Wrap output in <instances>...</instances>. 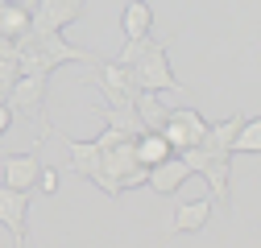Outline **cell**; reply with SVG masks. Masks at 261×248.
<instances>
[{
    "label": "cell",
    "instance_id": "obj_12",
    "mask_svg": "<svg viewBox=\"0 0 261 248\" xmlns=\"http://www.w3.org/2000/svg\"><path fill=\"white\" fill-rule=\"evenodd\" d=\"M133 153H137V162H141L145 170H149V166H158V162H166V158H174L162 133H141V137L133 141Z\"/></svg>",
    "mask_w": 261,
    "mask_h": 248
},
{
    "label": "cell",
    "instance_id": "obj_19",
    "mask_svg": "<svg viewBox=\"0 0 261 248\" xmlns=\"http://www.w3.org/2000/svg\"><path fill=\"white\" fill-rule=\"evenodd\" d=\"M9 124H13V112H9V104H0V137L9 133Z\"/></svg>",
    "mask_w": 261,
    "mask_h": 248
},
{
    "label": "cell",
    "instance_id": "obj_17",
    "mask_svg": "<svg viewBox=\"0 0 261 248\" xmlns=\"http://www.w3.org/2000/svg\"><path fill=\"white\" fill-rule=\"evenodd\" d=\"M17 58H0V87H13L17 83Z\"/></svg>",
    "mask_w": 261,
    "mask_h": 248
},
{
    "label": "cell",
    "instance_id": "obj_13",
    "mask_svg": "<svg viewBox=\"0 0 261 248\" xmlns=\"http://www.w3.org/2000/svg\"><path fill=\"white\" fill-rule=\"evenodd\" d=\"M0 34L5 38H25L29 34V5H17V0H5L0 5Z\"/></svg>",
    "mask_w": 261,
    "mask_h": 248
},
{
    "label": "cell",
    "instance_id": "obj_9",
    "mask_svg": "<svg viewBox=\"0 0 261 248\" xmlns=\"http://www.w3.org/2000/svg\"><path fill=\"white\" fill-rule=\"evenodd\" d=\"M187 178H191V170L182 166V158H166V162L149 166V174H145V186H149L153 195H178L182 186H187Z\"/></svg>",
    "mask_w": 261,
    "mask_h": 248
},
{
    "label": "cell",
    "instance_id": "obj_16",
    "mask_svg": "<svg viewBox=\"0 0 261 248\" xmlns=\"http://www.w3.org/2000/svg\"><path fill=\"white\" fill-rule=\"evenodd\" d=\"M38 186H42V195H54V191H58V170H54V166H42Z\"/></svg>",
    "mask_w": 261,
    "mask_h": 248
},
{
    "label": "cell",
    "instance_id": "obj_1",
    "mask_svg": "<svg viewBox=\"0 0 261 248\" xmlns=\"http://www.w3.org/2000/svg\"><path fill=\"white\" fill-rule=\"evenodd\" d=\"M128 75H133L137 96H141V91H153V96H162V91H187V87H182V79H178V75H174V67H170L166 42H158L149 54H141L133 67H128Z\"/></svg>",
    "mask_w": 261,
    "mask_h": 248
},
{
    "label": "cell",
    "instance_id": "obj_10",
    "mask_svg": "<svg viewBox=\"0 0 261 248\" xmlns=\"http://www.w3.org/2000/svg\"><path fill=\"white\" fill-rule=\"evenodd\" d=\"M120 34H124V42L153 34V5H149V0H128V5H124V13H120Z\"/></svg>",
    "mask_w": 261,
    "mask_h": 248
},
{
    "label": "cell",
    "instance_id": "obj_2",
    "mask_svg": "<svg viewBox=\"0 0 261 248\" xmlns=\"http://www.w3.org/2000/svg\"><path fill=\"white\" fill-rule=\"evenodd\" d=\"M46 87H50V79H38V75H17V83L9 87V112H13V120L21 116V120H34V124H42V133L50 137V129L54 124L46 120Z\"/></svg>",
    "mask_w": 261,
    "mask_h": 248
},
{
    "label": "cell",
    "instance_id": "obj_18",
    "mask_svg": "<svg viewBox=\"0 0 261 248\" xmlns=\"http://www.w3.org/2000/svg\"><path fill=\"white\" fill-rule=\"evenodd\" d=\"M0 58H17V42L0 34Z\"/></svg>",
    "mask_w": 261,
    "mask_h": 248
},
{
    "label": "cell",
    "instance_id": "obj_8",
    "mask_svg": "<svg viewBox=\"0 0 261 248\" xmlns=\"http://www.w3.org/2000/svg\"><path fill=\"white\" fill-rule=\"evenodd\" d=\"M0 224L9 228L13 240L29 236V195L25 191H9L5 182H0Z\"/></svg>",
    "mask_w": 261,
    "mask_h": 248
},
{
    "label": "cell",
    "instance_id": "obj_3",
    "mask_svg": "<svg viewBox=\"0 0 261 248\" xmlns=\"http://www.w3.org/2000/svg\"><path fill=\"white\" fill-rule=\"evenodd\" d=\"M83 9L87 0H29V34H62Z\"/></svg>",
    "mask_w": 261,
    "mask_h": 248
},
{
    "label": "cell",
    "instance_id": "obj_7",
    "mask_svg": "<svg viewBox=\"0 0 261 248\" xmlns=\"http://www.w3.org/2000/svg\"><path fill=\"white\" fill-rule=\"evenodd\" d=\"M50 133L62 141V149H67V170H71V174H79V178H87V182L100 178V145H95V141H75V137L58 133V129H50Z\"/></svg>",
    "mask_w": 261,
    "mask_h": 248
},
{
    "label": "cell",
    "instance_id": "obj_21",
    "mask_svg": "<svg viewBox=\"0 0 261 248\" xmlns=\"http://www.w3.org/2000/svg\"><path fill=\"white\" fill-rule=\"evenodd\" d=\"M17 5H29V0H17Z\"/></svg>",
    "mask_w": 261,
    "mask_h": 248
},
{
    "label": "cell",
    "instance_id": "obj_22",
    "mask_svg": "<svg viewBox=\"0 0 261 248\" xmlns=\"http://www.w3.org/2000/svg\"><path fill=\"white\" fill-rule=\"evenodd\" d=\"M0 5H5V0H0Z\"/></svg>",
    "mask_w": 261,
    "mask_h": 248
},
{
    "label": "cell",
    "instance_id": "obj_11",
    "mask_svg": "<svg viewBox=\"0 0 261 248\" xmlns=\"http://www.w3.org/2000/svg\"><path fill=\"white\" fill-rule=\"evenodd\" d=\"M241 124H245L241 112H237V116H228V120H220V124H207V133H203L199 149H203V153H228V158H232V137H237Z\"/></svg>",
    "mask_w": 261,
    "mask_h": 248
},
{
    "label": "cell",
    "instance_id": "obj_6",
    "mask_svg": "<svg viewBox=\"0 0 261 248\" xmlns=\"http://www.w3.org/2000/svg\"><path fill=\"white\" fill-rule=\"evenodd\" d=\"M212 220V195H199V199H187L174 207V215L166 220L162 236H191V232H203Z\"/></svg>",
    "mask_w": 261,
    "mask_h": 248
},
{
    "label": "cell",
    "instance_id": "obj_4",
    "mask_svg": "<svg viewBox=\"0 0 261 248\" xmlns=\"http://www.w3.org/2000/svg\"><path fill=\"white\" fill-rule=\"evenodd\" d=\"M42 141L46 137H34V149L25 153H0V182L9 186V191H34L38 186V174H42Z\"/></svg>",
    "mask_w": 261,
    "mask_h": 248
},
{
    "label": "cell",
    "instance_id": "obj_14",
    "mask_svg": "<svg viewBox=\"0 0 261 248\" xmlns=\"http://www.w3.org/2000/svg\"><path fill=\"white\" fill-rule=\"evenodd\" d=\"M261 149V120L257 116H245V124L237 129L232 137V158H241V153H257Z\"/></svg>",
    "mask_w": 261,
    "mask_h": 248
},
{
    "label": "cell",
    "instance_id": "obj_5",
    "mask_svg": "<svg viewBox=\"0 0 261 248\" xmlns=\"http://www.w3.org/2000/svg\"><path fill=\"white\" fill-rule=\"evenodd\" d=\"M158 133L166 137L170 153H182V149H195V145L203 141V133H207V120H203L199 112H195V108H170Z\"/></svg>",
    "mask_w": 261,
    "mask_h": 248
},
{
    "label": "cell",
    "instance_id": "obj_15",
    "mask_svg": "<svg viewBox=\"0 0 261 248\" xmlns=\"http://www.w3.org/2000/svg\"><path fill=\"white\" fill-rule=\"evenodd\" d=\"M158 42H162V38H153V34H149V38H128V42L120 46V54H116L112 62H120V67H133V62H137L141 54H149V50H153Z\"/></svg>",
    "mask_w": 261,
    "mask_h": 248
},
{
    "label": "cell",
    "instance_id": "obj_20",
    "mask_svg": "<svg viewBox=\"0 0 261 248\" xmlns=\"http://www.w3.org/2000/svg\"><path fill=\"white\" fill-rule=\"evenodd\" d=\"M13 248H34V244H29V236H25V240H13Z\"/></svg>",
    "mask_w": 261,
    "mask_h": 248
}]
</instances>
